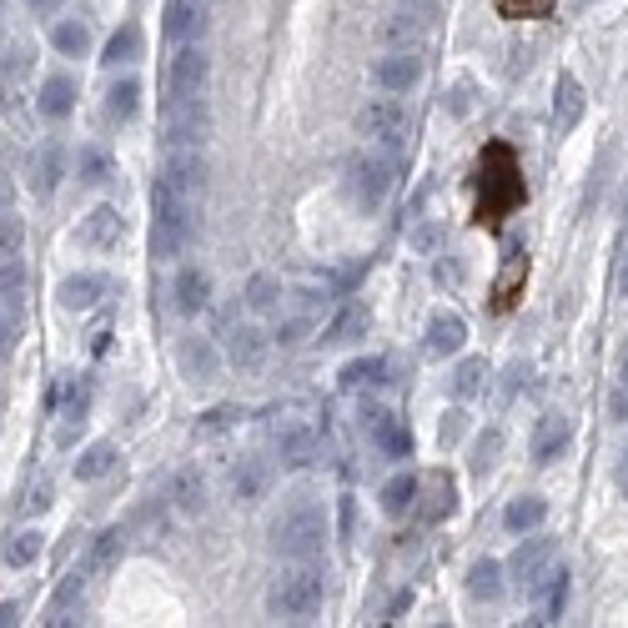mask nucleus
<instances>
[{"label":"nucleus","instance_id":"f257e3e1","mask_svg":"<svg viewBox=\"0 0 628 628\" xmlns=\"http://www.w3.org/2000/svg\"><path fill=\"white\" fill-rule=\"evenodd\" d=\"M322 604H327V569H317L312 558H296L267 588V618L277 624H312Z\"/></svg>","mask_w":628,"mask_h":628},{"label":"nucleus","instance_id":"f03ea898","mask_svg":"<svg viewBox=\"0 0 628 628\" xmlns=\"http://www.w3.org/2000/svg\"><path fill=\"white\" fill-rule=\"evenodd\" d=\"M523 197H528V191H523L518 161H513V152L503 142H493L478 156V222L498 226Z\"/></svg>","mask_w":628,"mask_h":628},{"label":"nucleus","instance_id":"7ed1b4c3","mask_svg":"<svg viewBox=\"0 0 628 628\" xmlns=\"http://www.w3.org/2000/svg\"><path fill=\"white\" fill-rule=\"evenodd\" d=\"M267 543H272V553L287 558V563H296V558H317L322 548H327V513H322L317 503H292V508H282L272 518Z\"/></svg>","mask_w":628,"mask_h":628},{"label":"nucleus","instance_id":"20e7f679","mask_svg":"<svg viewBox=\"0 0 628 628\" xmlns=\"http://www.w3.org/2000/svg\"><path fill=\"white\" fill-rule=\"evenodd\" d=\"M397 187V156L388 152H352L343 167V197L357 206V212H378L388 202V191Z\"/></svg>","mask_w":628,"mask_h":628},{"label":"nucleus","instance_id":"39448f33","mask_svg":"<svg viewBox=\"0 0 628 628\" xmlns=\"http://www.w3.org/2000/svg\"><path fill=\"white\" fill-rule=\"evenodd\" d=\"M357 131H362V136L378 146V152L403 156L407 142H413V111H407L403 96L382 91V96H372L368 106L357 111Z\"/></svg>","mask_w":628,"mask_h":628},{"label":"nucleus","instance_id":"423d86ee","mask_svg":"<svg viewBox=\"0 0 628 628\" xmlns=\"http://www.w3.org/2000/svg\"><path fill=\"white\" fill-rule=\"evenodd\" d=\"M202 197H206V156L171 152L152 187V212L156 206H202Z\"/></svg>","mask_w":628,"mask_h":628},{"label":"nucleus","instance_id":"0eeeda50","mask_svg":"<svg viewBox=\"0 0 628 628\" xmlns=\"http://www.w3.org/2000/svg\"><path fill=\"white\" fill-rule=\"evenodd\" d=\"M202 237V206H156L152 222V257L156 261H177L187 257Z\"/></svg>","mask_w":628,"mask_h":628},{"label":"nucleus","instance_id":"6e6552de","mask_svg":"<svg viewBox=\"0 0 628 628\" xmlns=\"http://www.w3.org/2000/svg\"><path fill=\"white\" fill-rule=\"evenodd\" d=\"M161 121H167V136H161L167 152H202L206 136H212V106H206V96L161 101Z\"/></svg>","mask_w":628,"mask_h":628},{"label":"nucleus","instance_id":"1a4fd4ad","mask_svg":"<svg viewBox=\"0 0 628 628\" xmlns=\"http://www.w3.org/2000/svg\"><path fill=\"white\" fill-rule=\"evenodd\" d=\"M206 81H212V56L202 46H177L167 60V71H161V91L167 101H191V96H206Z\"/></svg>","mask_w":628,"mask_h":628},{"label":"nucleus","instance_id":"9d476101","mask_svg":"<svg viewBox=\"0 0 628 628\" xmlns=\"http://www.w3.org/2000/svg\"><path fill=\"white\" fill-rule=\"evenodd\" d=\"M357 427H362V433H368V438L378 442L388 458H413V427H407L397 413H388V407L362 403V413H357Z\"/></svg>","mask_w":628,"mask_h":628},{"label":"nucleus","instance_id":"9b49d317","mask_svg":"<svg viewBox=\"0 0 628 628\" xmlns=\"http://www.w3.org/2000/svg\"><path fill=\"white\" fill-rule=\"evenodd\" d=\"M372 81L392 96L417 91V81H423V56H417V46H392L388 56H378L372 60Z\"/></svg>","mask_w":628,"mask_h":628},{"label":"nucleus","instance_id":"f8f14e48","mask_svg":"<svg viewBox=\"0 0 628 628\" xmlns=\"http://www.w3.org/2000/svg\"><path fill=\"white\" fill-rule=\"evenodd\" d=\"M553 563H558V543H553V538H523V543L513 548V558H508V573H513V583L528 593L548 569H553Z\"/></svg>","mask_w":628,"mask_h":628},{"label":"nucleus","instance_id":"ddd939ff","mask_svg":"<svg viewBox=\"0 0 628 628\" xmlns=\"http://www.w3.org/2000/svg\"><path fill=\"white\" fill-rule=\"evenodd\" d=\"M177 362H181V378H187V382H202V388L222 378V352H216L212 337H181Z\"/></svg>","mask_w":628,"mask_h":628},{"label":"nucleus","instance_id":"4468645a","mask_svg":"<svg viewBox=\"0 0 628 628\" xmlns=\"http://www.w3.org/2000/svg\"><path fill=\"white\" fill-rule=\"evenodd\" d=\"M272 458H261V452H251V458H242L237 468H232V478H226V483H232V498L237 503H261L267 498V493H272Z\"/></svg>","mask_w":628,"mask_h":628},{"label":"nucleus","instance_id":"2eb2a0df","mask_svg":"<svg viewBox=\"0 0 628 628\" xmlns=\"http://www.w3.org/2000/svg\"><path fill=\"white\" fill-rule=\"evenodd\" d=\"M277 458H282L287 473L312 468V462H317V438H312V427L296 423V417H287V423L277 427Z\"/></svg>","mask_w":628,"mask_h":628},{"label":"nucleus","instance_id":"dca6fc26","mask_svg":"<svg viewBox=\"0 0 628 628\" xmlns=\"http://www.w3.org/2000/svg\"><path fill=\"white\" fill-rule=\"evenodd\" d=\"M573 442V417L569 413H543L534 427V442H528V452H534L538 468H548V462L558 458V452Z\"/></svg>","mask_w":628,"mask_h":628},{"label":"nucleus","instance_id":"f3484780","mask_svg":"<svg viewBox=\"0 0 628 628\" xmlns=\"http://www.w3.org/2000/svg\"><path fill=\"white\" fill-rule=\"evenodd\" d=\"M121 237H126V222H121L116 206H96V212L81 216V226H76V242H81L86 251H111Z\"/></svg>","mask_w":628,"mask_h":628},{"label":"nucleus","instance_id":"a211bd4d","mask_svg":"<svg viewBox=\"0 0 628 628\" xmlns=\"http://www.w3.org/2000/svg\"><path fill=\"white\" fill-rule=\"evenodd\" d=\"M462 343H468V322L458 317V312H433L427 317V333H423V347H427V357H458L462 352Z\"/></svg>","mask_w":628,"mask_h":628},{"label":"nucleus","instance_id":"6ab92c4d","mask_svg":"<svg viewBox=\"0 0 628 628\" xmlns=\"http://www.w3.org/2000/svg\"><path fill=\"white\" fill-rule=\"evenodd\" d=\"M206 31V11L197 5V0H167V15H161V36L171 41V46H187V41H197Z\"/></svg>","mask_w":628,"mask_h":628},{"label":"nucleus","instance_id":"aec40b11","mask_svg":"<svg viewBox=\"0 0 628 628\" xmlns=\"http://www.w3.org/2000/svg\"><path fill=\"white\" fill-rule=\"evenodd\" d=\"M106 292H111V282H106L101 272H71L66 282L56 287V302H60L66 312H91Z\"/></svg>","mask_w":628,"mask_h":628},{"label":"nucleus","instance_id":"412c9836","mask_svg":"<svg viewBox=\"0 0 628 628\" xmlns=\"http://www.w3.org/2000/svg\"><path fill=\"white\" fill-rule=\"evenodd\" d=\"M171 296H177L181 317H197V312H206V302H212V277H206L197 261H187L177 272V282H171Z\"/></svg>","mask_w":628,"mask_h":628},{"label":"nucleus","instance_id":"4be33fe9","mask_svg":"<svg viewBox=\"0 0 628 628\" xmlns=\"http://www.w3.org/2000/svg\"><path fill=\"white\" fill-rule=\"evenodd\" d=\"M583 111H588V96H583V86H579V76H558V86H553V126L558 131H573L583 121Z\"/></svg>","mask_w":628,"mask_h":628},{"label":"nucleus","instance_id":"5701e85b","mask_svg":"<svg viewBox=\"0 0 628 628\" xmlns=\"http://www.w3.org/2000/svg\"><path fill=\"white\" fill-rule=\"evenodd\" d=\"M167 498H171V508H177V513H187V518H197V513H206V478H202V468H181V473L171 478Z\"/></svg>","mask_w":628,"mask_h":628},{"label":"nucleus","instance_id":"b1692460","mask_svg":"<svg viewBox=\"0 0 628 628\" xmlns=\"http://www.w3.org/2000/svg\"><path fill=\"white\" fill-rule=\"evenodd\" d=\"M36 111L46 121H66L76 111V81L71 76H46L41 81V96H36Z\"/></svg>","mask_w":628,"mask_h":628},{"label":"nucleus","instance_id":"393cba45","mask_svg":"<svg viewBox=\"0 0 628 628\" xmlns=\"http://www.w3.org/2000/svg\"><path fill=\"white\" fill-rule=\"evenodd\" d=\"M372 327V312L362 307V302H347L343 312H337L333 322H327V333H322V343L327 347H347V343H357V337Z\"/></svg>","mask_w":628,"mask_h":628},{"label":"nucleus","instance_id":"a878e982","mask_svg":"<svg viewBox=\"0 0 628 628\" xmlns=\"http://www.w3.org/2000/svg\"><path fill=\"white\" fill-rule=\"evenodd\" d=\"M60 177H66V156H60L56 142H46L36 156H31V191L51 197V191L60 187Z\"/></svg>","mask_w":628,"mask_h":628},{"label":"nucleus","instance_id":"bb28decb","mask_svg":"<svg viewBox=\"0 0 628 628\" xmlns=\"http://www.w3.org/2000/svg\"><path fill=\"white\" fill-rule=\"evenodd\" d=\"M232 362H237L242 372H257L261 362H267V337L257 333V327H247V322H242V327H232Z\"/></svg>","mask_w":628,"mask_h":628},{"label":"nucleus","instance_id":"cd10ccee","mask_svg":"<svg viewBox=\"0 0 628 628\" xmlns=\"http://www.w3.org/2000/svg\"><path fill=\"white\" fill-rule=\"evenodd\" d=\"M417 493H423V483H417V473H397L382 483V513L388 518H403V513L417 508Z\"/></svg>","mask_w":628,"mask_h":628},{"label":"nucleus","instance_id":"c85d7f7f","mask_svg":"<svg viewBox=\"0 0 628 628\" xmlns=\"http://www.w3.org/2000/svg\"><path fill=\"white\" fill-rule=\"evenodd\" d=\"M388 382V357H357L343 368V392H378Z\"/></svg>","mask_w":628,"mask_h":628},{"label":"nucleus","instance_id":"c756f323","mask_svg":"<svg viewBox=\"0 0 628 628\" xmlns=\"http://www.w3.org/2000/svg\"><path fill=\"white\" fill-rule=\"evenodd\" d=\"M468 598H478V604H498L503 598V563L478 558L473 569H468Z\"/></svg>","mask_w":628,"mask_h":628},{"label":"nucleus","instance_id":"7c9ffc66","mask_svg":"<svg viewBox=\"0 0 628 628\" xmlns=\"http://www.w3.org/2000/svg\"><path fill=\"white\" fill-rule=\"evenodd\" d=\"M543 518H548V503L534 498V493H523V498H513L503 508V528L508 534H534V528H543Z\"/></svg>","mask_w":628,"mask_h":628},{"label":"nucleus","instance_id":"2f4dec72","mask_svg":"<svg viewBox=\"0 0 628 628\" xmlns=\"http://www.w3.org/2000/svg\"><path fill=\"white\" fill-rule=\"evenodd\" d=\"M136 111H142V81H136V76H121V81H111L106 116L111 121H136Z\"/></svg>","mask_w":628,"mask_h":628},{"label":"nucleus","instance_id":"473e14b6","mask_svg":"<svg viewBox=\"0 0 628 628\" xmlns=\"http://www.w3.org/2000/svg\"><path fill=\"white\" fill-rule=\"evenodd\" d=\"M111 177H116L111 152H101V146H81V152H76V181H86V187H106Z\"/></svg>","mask_w":628,"mask_h":628},{"label":"nucleus","instance_id":"72a5a7b5","mask_svg":"<svg viewBox=\"0 0 628 628\" xmlns=\"http://www.w3.org/2000/svg\"><path fill=\"white\" fill-rule=\"evenodd\" d=\"M41 548H46V534H41V528H21V534H11L5 538V569H31V563H36L41 558Z\"/></svg>","mask_w":628,"mask_h":628},{"label":"nucleus","instance_id":"f704fd0d","mask_svg":"<svg viewBox=\"0 0 628 628\" xmlns=\"http://www.w3.org/2000/svg\"><path fill=\"white\" fill-rule=\"evenodd\" d=\"M116 442H91V448L76 458V483H96V478H106L116 468Z\"/></svg>","mask_w":628,"mask_h":628},{"label":"nucleus","instance_id":"c9c22d12","mask_svg":"<svg viewBox=\"0 0 628 628\" xmlns=\"http://www.w3.org/2000/svg\"><path fill=\"white\" fill-rule=\"evenodd\" d=\"M51 46H56L60 56H86V51H91V25L66 15V21L51 25Z\"/></svg>","mask_w":628,"mask_h":628},{"label":"nucleus","instance_id":"e433bc0d","mask_svg":"<svg viewBox=\"0 0 628 628\" xmlns=\"http://www.w3.org/2000/svg\"><path fill=\"white\" fill-rule=\"evenodd\" d=\"M452 508H458V487H452V478H438V483L427 487V503H417V518L423 523H448Z\"/></svg>","mask_w":628,"mask_h":628},{"label":"nucleus","instance_id":"4c0bfd02","mask_svg":"<svg viewBox=\"0 0 628 628\" xmlns=\"http://www.w3.org/2000/svg\"><path fill=\"white\" fill-rule=\"evenodd\" d=\"M25 287H31V277H25V261L21 257H0V307H5V312L21 307Z\"/></svg>","mask_w":628,"mask_h":628},{"label":"nucleus","instance_id":"58836bf2","mask_svg":"<svg viewBox=\"0 0 628 628\" xmlns=\"http://www.w3.org/2000/svg\"><path fill=\"white\" fill-rule=\"evenodd\" d=\"M423 15H413V11H397V15H388L382 21V46H417V36H423Z\"/></svg>","mask_w":628,"mask_h":628},{"label":"nucleus","instance_id":"ea45409f","mask_svg":"<svg viewBox=\"0 0 628 628\" xmlns=\"http://www.w3.org/2000/svg\"><path fill=\"white\" fill-rule=\"evenodd\" d=\"M142 46H146V41H142V25L126 21L116 36L106 41V56H101V60H106V66H131V60L142 56Z\"/></svg>","mask_w":628,"mask_h":628},{"label":"nucleus","instance_id":"a19ab883","mask_svg":"<svg viewBox=\"0 0 628 628\" xmlns=\"http://www.w3.org/2000/svg\"><path fill=\"white\" fill-rule=\"evenodd\" d=\"M121 558H126V528H106V534H96L91 569H116Z\"/></svg>","mask_w":628,"mask_h":628},{"label":"nucleus","instance_id":"79ce46f5","mask_svg":"<svg viewBox=\"0 0 628 628\" xmlns=\"http://www.w3.org/2000/svg\"><path fill=\"white\" fill-rule=\"evenodd\" d=\"M483 382H487L483 357H468V362L452 372V397H458V403H468V397H478V392H483Z\"/></svg>","mask_w":628,"mask_h":628},{"label":"nucleus","instance_id":"37998d69","mask_svg":"<svg viewBox=\"0 0 628 628\" xmlns=\"http://www.w3.org/2000/svg\"><path fill=\"white\" fill-rule=\"evenodd\" d=\"M242 296H247V307H251V312H272V307H277V296H282V287H277L267 272H257V277L247 282V292H242Z\"/></svg>","mask_w":628,"mask_h":628},{"label":"nucleus","instance_id":"c03bdc74","mask_svg":"<svg viewBox=\"0 0 628 628\" xmlns=\"http://www.w3.org/2000/svg\"><path fill=\"white\" fill-rule=\"evenodd\" d=\"M498 448H503V433H498V427H487L483 438L473 442V473H487L493 458H498Z\"/></svg>","mask_w":628,"mask_h":628},{"label":"nucleus","instance_id":"a18cd8bd","mask_svg":"<svg viewBox=\"0 0 628 628\" xmlns=\"http://www.w3.org/2000/svg\"><path fill=\"white\" fill-rule=\"evenodd\" d=\"M21 242H25V226L21 216H0V257H21Z\"/></svg>","mask_w":628,"mask_h":628},{"label":"nucleus","instance_id":"49530a36","mask_svg":"<svg viewBox=\"0 0 628 628\" xmlns=\"http://www.w3.org/2000/svg\"><path fill=\"white\" fill-rule=\"evenodd\" d=\"M56 397H66V417H86V403H91V382L71 378L66 388L56 392Z\"/></svg>","mask_w":628,"mask_h":628},{"label":"nucleus","instance_id":"de8ad7c7","mask_svg":"<svg viewBox=\"0 0 628 628\" xmlns=\"http://www.w3.org/2000/svg\"><path fill=\"white\" fill-rule=\"evenodd\" d=\"M15 347H21V322H15L11 312L0 307V368H5V362L15 357Z\"/></svg>","mask_w":628,"mask_h":628},{"label":"nucleus","instance_id":"09e8293b","mask_svg":"<svg viewBox=\"0 0 628 628\" xmlns=\"http://www.w3.org/2000/svg\"><path fill=\"white\" fill-rule=\"evenodd\" d=\"M553 11V0H503V15L508 21H538V15Z\"/></svg>","mask_w":628,"mask_h":628},{"label":"nucleus","instance_id":"8fccbe9b","mask_svg":"<svg viewBox=\"0 0 628 628\" xmlns=\"http://www.w3.org/2000/svg\"><path fill=\"white\" fill-rule=\"evenodd\" d=\"M81 593H86V573H71V579H66V583L56 588V598H51V618H56L66 604H76Z\"/></svg>","mask_w":628,"mask_h":628},{"label":"nucleus","instance_id":"3c124183","mask_svg":"<svg viewBox=\"0 0 628 628\" xmlns=\"http://www.w3.org/2000/svg\"><path fill=\"white\" fill-rule=\"evenodd\" d=\"M226 427H232V413H226V407H216V413H202L197 433H202V438H216V433H226Z\"/></svg>","mask_w":628,"mask_h":628},{"label":"nucleus","instance_id":"603ef678","mask_svg":"<svg viewBox=\"0 0 628 628\" xmlns=\"http://www.w3.org/2000/svg\"><path fill=\"white\" fill-rule=\"evenodd\" d=\"M302 333H307V317H292V322H282V327H277V343L296 347V343H302Z\"/></svg>","mask_w":628,"mask_h":628},{"label":"nucleus","instance_id":"864d4df0","mask_svg":"<svg viewBox=\"0 0 628 628\" xmlns=\"http://www.w3.org/2000/svg\"><path fill=\"white\" fill-rule=\"evenodd\" d=\"M448 111H452V116H468V86H452Z\"/></svg>","mask_w":628,"mask_h":628},{"label":"nucleus","instance_id":"5fc2aeb1","mask_svg":"<svg viewBox=\"0 0 628 628\" xmlns=\"http://www.w3.org/2000/svg\"><path fill=\"white\" fill-rule=\"evenodd\" d=\"M31 508H36V513H46V508H51V483L31 487Z\"/></svg>","mask_w":628,"mask_h":628},{"label":"nucleus","instance_id":"6e6d98bb","mask_svg":"<svg viewBox=\"0 0 628 628\" xmlns=\"http://www.w3.org/2000/svg\"><path fill=\"white\" fill-rule=\"evenodd\" d=\"M433 5H438V0H403V11L423 15V21H433Z\"/></svg>","mask_w":628,"mask_h":628},{"label":"nucleus","instance_id":"4d7b16f0","mask_svg":"<svg viewBox=\"0 0 628 628\" xmlns=\"http://www.w3.org/2000/svg\"><path fill=\"white\" fill-rule=\"evenodd\" d=\"M462 433V413H448V423H442V442H458Z\"/></svg>","mask_w":628,"mask_h":628},{"label":"nucleus","instance_id":"13d9d810","mask_svg":"<svg viewBox=\"0 0 628 628\" xmlns=\"http://www.w3.org/2000/svg\"><path fill=\"white\" fill-rule=\"evenodd\" d=\"M433 242H438V232H433V226H423V232H413V247H433Z\"/></svg>","mask_w":628,"mask_h":628},{"label":"nucleus","instance_id":"bf43d9fd","mask_svg":"<svg viewBox=\"0 0 628 628\" xmlns=\"http://www.w3.org/2000/svg\"><path fill=\"white\" fill-rule=\"evenodd\" d=\"M618 382H624V388H628V347H624V352H618Z\"/></svg>","mask_w":628,"mask_h":628},{"label":"nucleus","instance_id":"052dcab7","mask_svg":"<svg viewBox=\"0 0 628 628\" xmlns=\"http://www.w3.org/2000/svg\"><path fill=\"white\" fill-rule=\"evenodd\" d=\"M25 5H31V11H51V5H56V0H25Z\"/></svg>","mask_w":628,"mask_h":628},{"label":"nucleus","instance_id":"680f3d73","mask_svg":"<svg viewBox=\"0 0 628 628\" xmlns=\"http://www.w3.org/2000/svg\"><path fill=\"white\" fill-rule=\"evenodd\" d=\"M5 407H11V392H5V382H0V417H5Z\"/></svg>","mask_w":628,"mask_h":628},{"label":"nucleus","instance_id":"e2e57ef3","mask_svg":"<svg viewBox=\"0 0 628 628\" xmlns=\"http://www.w3.org/2000/svg\"><path fill=\"white\" fill-rule=\"evenodd\" d=\"M618 282H624V292H628V257H624V272H618Z\"/></svg>","mask_w":628,"mask_h":628}]
</instances>
